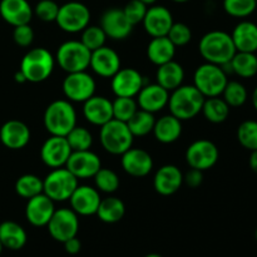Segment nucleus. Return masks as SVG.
Masks as SVG:
<instances>
[{
    "instance_id": "f257e3e1",
    "label": "nucleus",
    "mask_w": 257,
    "mask_h": 257,
    "mask_svg": "<svg viewBox=\"0 0 257 257\" xmlns=\"http://www.w3.org/2000/svg\"><path fill=\"white\" fill-rule=\"evenodd\" d=\"M200 54L207 63L222 65L231 62L236 54V48L231 34L222 30H212L201 38L198 45Z\"/></svg>"
},
{
    "instance_id": "f03ea898",
    "label": "nucleus",
    "mask_w": 257,
    "mask_h": 257,
    "mask_svg": "<svg viewBox=\"0 0 257 257\" xmlns=\"http://www.w3.org/2000/svg\"><path fill=\"white\" fill-rule=\"evenodd\" d=\"M205 99L202 93L195 85H180L172 90L167 105L171 114L180 120H188L201 113Z\"/></svg>"
},
{
    "instance_id": "7ed1b4c3",
    "label": "nucleus",
    "mask_w": 257,
    "mask_h": 257,
    "mask_svg": "<svg viewBox=\"0 0 257 257\" xmlns=\"http://www.w3.org/2000/svg\"><path fill=\"white\" fill-rule=\"evenodd\" d=\"M43 122L50 136L65 137L77 125V113L69 100L58 99L45 108Z\"/></svg>"
},
{
    "instance_id": "20e7f679",
    "label": "nucleus",
    "mask_w": 257,
    "mask_h": 257,
    "mask_svg": "<svg viewBox=\"0 0 257 257\" xmlns=\"http://www.w3.org/2000/svg\"><path fill=\"white\" fill-rule=\"evenodd\" d=\"M55 58L45 48L30 49L20 62V72L25 75L27 82L42 83L52 75Z\"/></svg>"
},
{
    "instance_id": "39448f33",
    "label": "nucleus",
    "mask_w": 257,
    "mask_h": 257,
    "mask_svg": "<svg viewBox=\"0 0 257 257\" xmlns=\"http://www.w3.org/2000/svg\"><path fill=\"white\" fill-rule=\"evenodd\" d=\"M133 138L135 137L131 133L127 123L114 118L100 127V145L110 155L122 156L125 151L132 147Z\"/></svg>"
},
{
    "instance_id": "423d86ee",
    "label": "nucleus",
    "mask_w": 257,
    "mask_h": 257,
    "mask_svg": "<svg viewBox=\"0 0 257 257\" xmlns=\"http://www.w3.org/2000/svg\"><path fill=\"white\" fill-rule=\"evenodd\" d=\"M227 74L221 65L207 63L200 65L193 74V85L205 98L220 97L227 84Z\"/></svg>"
},
{
    "instance_id": "0eeeda50",
    "label": "nucleus",
    "mask_w": 257,
    "mask_h": 257,
    "mask_svg": "<svg viewBox=\"0 0 257 257\" xmlns=\"http://www.w3.org/2000/svg\"><path fill=\"white\" fill-rule=\"evenodd\" d=\"M77 187L78 178L65 167L54 168L43 180V193L54 202L69 201Z\"/></svg>"
},
{
    "instance_id": "6e6552de",
    "label": "nucleus",
    "mask_w": 257,
    "mask_h": 257,
    "mask_svg": "<svg viewBox=\"0 0 257 257\" xmlns=\"http://www.w3.org/2000/svg\"><path fill=\"white\" fill-rule=\"evenodd\" d=\"M90 52L78 40H68L59 45L55 54L58 65L65 73H75L87 70L90 62Z\"/></svg>"
},
{
    "instance_id": "1a4fd4ad",
    "label": "nucleus",
    "mask_w": 257,
    "mask_h": 257,
    "mask_svg": "<svg viewBox=\"0 0 257 257\" xmlns=\"http://www.w3.org/2000/svg\"><path fill=\"white\" fill-rule=\"evenodd\" d=\"M90 12L88 7L79 2H69L60 5L55 23L65 33L82 32L89 25Z\"/></svg>"
},
{
    "instance_id": "9d476101",
    "label": "nucleus",
    "mask_w": 257,
    "mask_h": 257,
    "mask_svg": "<svg viewBox=\"0 0 257 257\" xmlns=\"http://www.w3.org/2000/svg\"><path fill=\"white\" fill-rule=\"evenodd\" d=\"M62 89L69 102L84 103L95 93V80L85 70L68 73L62 83Z\"/></svg>"
},
{
    "instance_id": "9b49d317",
    "label": "nucleus",
    "mask_w": 257,
    "mask_h": 257,
    "mask_svg": "<svg viewBox=\"0 0 257 257\" xmlns=\"http://www.w3.org/2000/svg\"><path fill=\"white\" fill-rule=\"evenodd\" d=\"M50 236L58 242H65L69 238L75 237L79 231L78 215L72 208L55 210L47 225Z\"/></svg>"
},
{
    "instance_id": "f8f14e48",
    "label": "nucleus",
    "mask_w": 257,
    "mask_h": 257,
    "mask_svg": "<svg viewBox=\"0 0 257 257\" xmlns=\"http://www.w3.org/2000/svg\"><path fill=\"white\" fill-rule=\"evenodd\" d=\"M220 152L217 146L208 140H197L188 146L186 161L191 168L207 171L217 163Z\"/></svg>"
},
{
    "instance_id": "ddd939ff",
    "label": "nucleus",
    "mask_w": 257,
    "mask_h": 257,
    "mask_svg": "<svg viewBox=\"0 0 257 257\" xmlns=\"http://www.w3.org/2000/svg\"><path fill=\"white\" fill-rule=\"evenodd\" d=\"M110 79V87L115 97H137L146 84L145 77L135 68H120Z\"/></svg>"
},
{
    "instance_id": "4468645a",
    "label": "nucleus",
    "mask_w": 257,
    "mask_h": 257,
    "mask_svg": "<svg viewBox=\"0 0 257 257\" xmlns=\"http://www.w3.org/2000/svg\"><path fill=\"white\" fill-rule=\"evenodd\" d=\"M65 168L78 180H85L94 177L95 173L102 168V162L100 158L90 150L73 151L65 163Z\"/></svg>"
},
{
    "instance_id": "2eb2a0df",
    "label": "nucleus",
    "mask_w": 257,
    "mask_h": 257,
    "mask_svg": "<svg viewBox=\"0 0 257 257\" xmlns=\"http://www.w3.org/2000/svg\"><path fill=\"white\" fill-rule=\"evenodd\" d=\"M72 152L67 138L62 136H50L40 148V158L45 166L54 170L65 167V163Z\"/></svg>"
},
{
    "instance_id": "dca6fc26",
    "label": "nucleus",
    "mask_w": 257,
    "mask_h": 257,
    "mask_svg": "<svg viewBox=\"0 0 257 257\" xmlns=\"http://www.w3.org/2000/svg\"><path fill=\"white\" fill-rule=\"evenodd\" d=\"M100 28L105 33L107 38L113 40H123L131 35L133 25L123 13V9L112 8L105 10L100 18Z\"/></svg>"
},
{
    "instance_id": "f3484780",
    "label": "nucleus",
    "mask_w": 257,
    "mask_h": 257,
    "mask_svg": "<svg viewBox=\"0 0 257 257\" xmlns=\"http://www.w3.org/2000/svg\"><path fill=\"white\" fill-rule=\"evenodd\" d=\"M172 13L163 5H151L148 7L142 24L146 33L152 38L166 37L173 24Z\"/></svg>"
},
{
    "instance_id": "a211bd4d",
    "label": "nucleus",
    "mask_w": 257,
    "mask_h": 257,
    "mask_svg": "<svg viewBox=\"0 0 257 257\" xmlns=\"http://www.w3.org/2000/svg\"><path fill=\"white\" fill-rule=\"evenodd\" d=\"M54 201L50 200L45 193L29 198L25 206V217L30 225L35 227H44L54 213Z\"/></svg>"
},
{
    "instance_id": "6ab92c4d",
    "label": "nucleus",
    "mask_w": 257,
    "mask_h": 257,
    "mask_svg": "<svg viewBox=\"0 0 257 257\" xmlns=\"http://www.w3.org/2000/svg\"><path fill=\"white\" fill-rule=\"evenodd\" d=\"M99 191L92 186H79L75 188L69 198L70 208L77 215L92 216L97 213L100 202Z\"/></svg>"
},
{
    "instance_id": "aec40b11",
    "label": "nucleus",
    "mask_w": 257,
    "mask_h": 257,
    "mask_svg": "<svg viewBox=\"0 0 257 257\" xmlns=\"http://www.w3.org/2000/svg\"><path fill=\"white\" fill-rule=\"evenodd\" d=\"M120 165L125 173L140 178L150 175L153 168V160L147 151L131 147L122 155Z\"/></svg>"
},
{
    "instance_id": "412c9836",
    "label": "nucleus",
    "mask_w": 257,
    "mask_h": 257,
    "mask_svg": "<svg viewBox=\"0 0 257 257\" xmlns=\"http://www.w3.org/2000/svg\"><path fill=\"white\" fill-rule=\"evenodd\" d=\"M89 67L102 78H112L120 69V58L112 48L102 47L90 54Z\"/></svg>"
},
{
    "instance_id": "4be33fe9",
    "label": "nucleus",
    "mask_w": 257,
    "mask_h": 257,
    "mask_svg": "<svg viewBox=\"0 0 257 257\" xmlns=\"http://www.w3.org/2000/svg\"><path fill=\"white\" fill-rule=\"evenodd\" d=\"M29 141L30 130L22 120L10 119L0 128V142L9 150H22Z\"/></svg>"
},
{
    "instance_id": "5701e85b",
    "label": "nucleus",
    "mask_w": 257,
    "mask_h": 257,
    "mask_svg": "<svg viewBox=\"0 0 257 257\" xmlns=\"http://www.w3.org/2000/svg\"><path fill=\"white\" fill-rule=\"evenodd\" d=\"M83 115L93 125L102 127L113 119V105L108 98L93 95L83 103Z\"/></svg>"
},
{
    "instance_id": "b1692460",
    "label": "nucleus",
    "mask_w": 257,
    "mask_h": 257,
    "mask_svg": "<svg viewBox=\"0 0 257 257\" xmlns=\"http://www.w3.org/2000/svg\"><path fill=\"white\" fill-rule=\"evenodd\" d=\"M183 185V173L175 165H165L156 172L153 188L161 196H171Z\"/></svg>"
},
{
    "instance_id": "393cba45",
    "label": "nucleus",
    "mask_w": 257,
    "mask_h": 257,
    "mask_svg": "<svg viewBox=\"0 0 257 257\" xmlns=\"http://www.w3.org/2000/svg\"><path fill=\"white\" fill-rule=\"evenodd\" d=\"M33 8L28 0H2L0 17L12 27L29 24L32 20Z\"/></svg>"
},
{
    "instance_id": "a878e982",
    "label": "nucleus",
    "mask_w": 257,
    "mask_h": 257,
    "mask_svg": "<svg viewBox=\"0 0 257 257\" xmlns=\"http://www.w3.org/2000/svg\"><path fill=\"white\" fill-rule=\"evenodd\" d=\"M137 104L140 109L153 113L162 110L168 104V90L160 84H145L137 94Z\"/></svg>"
},
{
    "instance_id": "bb28decb",
    "label": "nucleus",
    "mask_w": 257,
    "mask_h": 257,
    "mask_svg": "<svg viewBox=\"0 0 257 257\" xmlns=\"http://www.w3.org/2000/svg\"><path fill=\"white\" fill-rule=\"evenodd\" d=\"M231 38L237 52H257V24L242 20L233 28Z\"/></svg>"
},
{
    "instance_id": "cd10ccee",
    "label": "nucleus",
    "mask_w": 257,
    "mask_h": 257,
    "mask_svg": "<svg viewBox=\"0 0 257 257\" xmlns=\"http://www.w3.org/2000/svg\"><path fill=\"white\" fill-rule=\"evenodd\" d=\"M152 133L158 142L170 145L176 142L182 135V120L172 114L163 115L156 119Z\"/></svg>"
},
{
    "instance_id": "c85d7f7f",
    "label": "nucleus",
    "mask_w": 257,
    "mask_h": 257,
    "mask_svg": "<svg viewBox=\"0 0 257 257\" xmlns=\"http://www.w3.org/2000/svg\"><path fill=\"white\" fill-rule=\"evenodd\" d=\"M156 79H157V84H160L168 92H172L176 88L182 85L183 79H185V70L182 65L178 64L175 60H171L165 64L158 65Z\"/></svg>"
},
{
    "instance_id": "c756f323",
    "label": "nucleus",
    "mask_w": 257,
    "mask_h": 257,
    "mask_svg": "<svg viewBox=\"0 0 257 257\" xmlns=\"http://www.w3.org/2000/svg\"><path fill=\"white\" fill-rule=\"evenodd\" d=\"M28 235L23 226L14 221H4L0 223V242L3 247L18 251L25 246Z\"/></svg>"
},
{
    "instance_id": "7c9ffc66",
    "label": "nucleus",
    "mask_w": 257,
    "mask_h": 257,
    "mask_svg": "<svg viewBox=\"0 0 257 257\" xmlns=\"http://www.w3.org/2000/svg\"><path fill=\"white\" fill-rule=\"evenodd\" d=\"M176 54V47L173 43L166 37L152 38L147 47V57L153 64L162 65L165 63L173 60Z\"/></svg>"
},
{
    "instance_id": "2f4dec72",
    "label": "nucleus",
    "mask_w": 257,
    "mask_h": 257,
    "mask_svg": "<svg viewBox=\"0 0 257 257\" xmlns=\"http://www.w3.org/2000/svg\"><path fill=\"white\" fill-rule=\"evenodd\" d=\"M125 213V206L120 198L109 196L107 198L100 200L99 206L95 215L98 216L102 222L104 223H115L119 222Z\"/></svg>"
},
{
    "instance_id": "473e14b6",
    "label": "nucleus",
    "mask_w": 257,
    "mask_h": 257,
    "mask_svg": "<svg viewBox=\"0 0 257 257\" xmlns=\"http://www.w3.org/2000/svg\"><path fill=\"white\" fill-rule=\"evenodd\" d=\"M202 114L206 119L215 124L223 123L230 114V105L220 97L206 98L202 105Z\"/></svg>"
},
{
    "instance_id": "72a5a7b5",
    "label": "nucleus",
    "mask_w": 257,
    "mask_h": 257,
    "mask_svg": "<svg viewBox=\"0 0 257 257\" xmlns=\"http://www.w3.org/2000/svg\"><path fill=\"white\" fill-rule=\"evenodd\" d=\"M230 63L232 73L238 77L247 79V78H252L257 74L256 53L236 52Z\"/></svg>"
},
{
    "instance_id": "f704fd0d",
    "label": "nucleus",
    "mask_w": 257,
    "mask_h": 257,
    "mask_svg": "<svg viewBox=\"0 0 257 257\" xmlns=\"http://www.w3.org/2000/svg\"><path fill=\"white\" fill-rule=\"evenodd\" d=\"M155 123L156 118L153 113L138 108L137 112L127 122V125L130 128L131 133L133 135V137H145V136L150 135L152 132Z\"/></svg>"
},
{
    "instance_id": "c9c22d12",
    "label": "nucleus",
    "mask_w": 257,
    "mask_h": 257,
    "mask_svg": "<svg viewBox=\"0 0 257 257\" xmlns=\"http://www.w3.org/2000/svg\"><path fill=\"white\" fill-rule=\"evenodd\" d=\"M15 192L22 198L29 200L43 193V180L35 175H23L15 182Z\"/></svg>"
},
{
    "instance_id": "e433bc0d",
    "label": "nucleus",
    "mask_w": 257,
    "mask_h": 257,
    "mask_svg": "<svg viewBox=\"0 0 257 257\" xmlns=\"http://www.w3.org/2000/svg\"><path fill=\"white\" fill-rule=\"evenodd\" d=\"M222 98L228 105L233 108H238L247 102L248 93L245 85L237 80H231L227 82L225 89L222 92Z\"/></svg>"
},
{
    "instance_id": "4c0bfd02",
    "label": "nucleus",
    "mask_w": 257,
    "mask_h": 257,
    "mask_svg": "<svg viewBox=\"0 0 257 257\" xmlns=\"http://www.w3.org/2000/svg\"><path fill=\"white\" fill-rule=\"evenodd\" d=\"M222 7L230 17L240 19L250 17L257 10L256 0H223Z\"/></svg>"
},
{
    "instance_id": "58836bf2",
    "label": "nucleus",
    "mask_w": 257,
    "mask_h": 257,
    "mask_svg": "<svg viewBox=\"0 0 257 257\" xmlns=\"http://www.w3.org/2000/svg\"><path fill=\"white\" fill-rule=\"evenodd\" d=\"M113 105V118L120 122L127 123L138 110L137 100L135 98L117 97L112 102Z\"/></svg>"
},
{
    "instance_id": "ea45409f",
    "label": "nucleus",
    "mask_w": 257,
    "mask_h": 257,
    "mask_svg": "<svg viewBox=\"0 0 257 257\" xmlns=\"http://www.w3.org/2000/svg\"><path fill=\"white\" fill-rule=\"evenodd\" d=\"M93 178H94L95 188L100 192L110 195L119 188V177L114 171L109 168H100Z\"/></svg>"
},
{
    "instance_id": "a19ab883",
    "label": "nucleus",
    "mask_w": 257,
    "mask_h": 257,
    "mask_svg": "<svg viewBox=\"0 0 257 257\" xmlns=\"http://www.w3.org/2000/svg\"><path fill=\"white\" fill-rule=\"evenodd\" d=\"M237 141L243 148L257 150V120H243L237 128Z\"/></svg>"
},
{
    "instance_id": "79ce46f5",
    "label": "nucleus",
    "mask_w": 257,
    "mask_h": 257,
    "mask_svg": "<svg viewBox=\"0 0 257 257\" xmlns=\"http://www.w3.org/2000/svg\"><path fill=\"white\" fill-rule=\"evenodd\" d=\"M68 143H69L72 151H88L93 145L92 133L84 127L75 125L67 136Z\"/></svg>"
},
{
    "instance_id": "37998d69",
    "label": "nucleus",
    "mask_w": 257,
    "mask_h": 257,
    "mask_svg": "<svg viewBox=\"0 0 257 257\" xmlns=\"http://www.w3.org/2000/svg\"><path fill=\"white\" fill-rule=\"evenodd\" d=\"M105 40H107V35L103 32L102 28L98 27V25H88L85 29L82 30L80 42L90 52L104 47Z\"/></svg>"
},
{
    "instance_id": "c03bdc74",
    "label": "nucleus",
    "mask_w": 257,
    "mask_h": 257,
    "mask_svg": "<svg viewBox=\"0 0 257 257\" xmlns=\"http://www.w3.org/2000/svg\"><path fill=\"white\" fill-rule=\"evenodd\" d=\"M167 38L173 43L176 48L185 47L192 39V32H191L190 27L185 23H173L170 32H168Z\"/></svg>"
},
{
    "instance_id": "a18cd8bd",
    "label": "nucleus",
    "mask_w": 257,
    "mask_h": 257,
    "mask_svg": "<svg viewBox=\"0 0 257 257\" xmlns=\"http://www.w3.org/2000/svg\"><path fill=\"white\" fill-rule=\"evenodd\" d=\"M59 5L54 0H40L33 9V13L39 18L42 22L52 23L57 19Z\"/></svg>"
},
{
    "instance_id": "49530a36",
    "label": "nucleus",
    "mask_w": 257,
    "mask_h": 257,
    "mask_svg": "<svg viewBox=\"0 0 257 257\" xmlns=\"http://www.w3.org/2000/svg\"><path fill=\"white\" fill-rule=\"evenodd\" d=\"M147 5L141 2V0H131L123 8V13L127 17V19L130 20L131 24L135 27V25L143 22L146 13H147Z\"/></svg>"
},
{
    "instance_id": "de8ad7c7",
    "label": "nucleus",
    "mask_w": 257,
    "mask_h": 257,
    "mask_svg": "<svg viewBox=\"0 0 257 257\" xmlns=\"http://www.w3.org/2000/svg\"><path fill=\"white\" fill-rule=\"evenodd\" d=\"M13 40L19 47H30L33 40H34V30H33V28L29 24L14 27V30H13Z\"/></svg>"
},
{
    "instance_id": "09e8293b",
    "label": "nucleus",
    "mask_w": 257,
    "mask_h": 257,
    "mask_svg": "<svg viewBox=\"0 0 257 257\" xmlns=\"http://www.w3.org/2000/svg\"><path fill=\"white\" fill-rule=\"evenodd\" d=\"M203 182V172L196 168H191L186 175H183V183L191 188H197Z\"/></svg>"
},
{
    "instance_id": "8fccbe9b",
    "label": "nucleus",
    "mask_w": 257,
    "mask_h": 257,
    "mask_svg": "<svg viewBox=\"0 0 257 257\" xmlns=\"http://www.w3.org/2000/svg\"><path fill=\"white\" fill-rule=\"evenodd\" d=\"M63 245H64V250L67 251L69 255H77V253H79L80 250H82V242H80V240L77 236L69 238V240H67L65 242H63Z\"/></svg>"
},
{
    "instance_id": "3c124183",
    "label": "nucleus",
    "mask_w": 257,
    "mask_h": 257,
    "mask_svg": "<svg viewBox=\"0 0 257 257\" xmlns=\"http://www.w3.org/2000/svg\"><path fill=\"white\" fill-rule=\"evenodd\" d=\"M248 166H250L251 171L257 175V150L251 151L250 158H248Z\"/></svg>"
},
{
    "instance_id": "603ef678",
    "label": "nucleus",
    "mask_w": 257,
    "mask_h": 257,
    "mask_svg": "<svg viewBox=\"0 0 257 257\" xmlns=\"http://www.w3.org/2000/svg\"><path fill=\"white\" fill-rule=\"evenodd\" d=\"M14 79H15V82L17 83H20V84H22V83H25L27 82V78H25V75L23 74L22 72H17L15 73V75H14Z\"/></svg>"
},
{
    "instance_id": "864d4df0",
    "label": "nucleus",
    "mask_w": 257,
    "mask_h": 257,
    "mask_svg": "<svg viewBox=\"0 0 257 257\" xmlns=\"http://www.w3.org/2000/svg\"><path fill=\"white\" fill-rule=\"evenodd\" d=\"M251 100H252V105H253V108H255L256 112H257V87L255 88V89H253L252 95H251Z\"/></svg>"
},
{
    "instance_id": "5fc2aeb1",
    "label": "nucleus",
    "mask_w": 257,
    "mask_h": 257,
    "mask_svg": "<svg viewBox=\"0 0 257 257\" xmlns=\"http://www.w3.org/2000/svg\"><path fill=\"white\" fill-rule=\"evenodd\" d=\"M142 3H145L147 7H151V5H155L157 3V0H141Z\"/></svg>"
},
{
    "instance_id": "6e6d98bb",
    "label": "nucleus",
    "mask_w": 257,
    "mask_h": 257,
    "mask_svg": "<svg viewBox=\"0 0 257 257\" xmlns=\"http://www.w3.org/2000/svg\"><path fill=\"white\" fill-rule=\"evenodd\" d=\"M145 257H162V256L158 255V253H148V255H146Z\"/></svg>"
},
{
    "instance_id": "4d7b16f0",
    "label": "nucleus",
    "mask_w": 257,
    "mask_h": 257,
    "mask_svg": "<svg viewBox=\"0 0 257 257\" xmlns=\"http://www.w3.org/2000/svg\"><path fill=\"white\" fill-rule=\"evenodd\" d=\"M172 2L180 3V4H183V3H187V2H190V0H172Z\"/></svg>"
},
{
    "instance_id": "13d9d810",
    "label": "nucleus",
    "mask_w": 257,
    "mask_h": 257,
    "mask_svg": "<svg viewBox=\"0 0 257 257\" xmlns=\"http://www.w3.org/2000/svg\"><path fill=\"white\" fill-rule=\"evenodd\" d=\"M3 248H4V247H3L2 242H0V255H2V251H3Z\"/></svg>"
},
{
    "instance_id": "bf43d9fd",
    "label": "nucleus",
    "mask_w": 257,
    "mask_h": 257,
    "mask_svg": "<svg viewBox=\"0 0 257 257\" xmlns=\"http://www.w3.org/2000/svg\"><path fill=\"white\" fill-rule=\"evenodd\" d=\"M255 236H256V240H257V228H256V232H255Z\"/></svg>"
},
{
    "instance_id": "052dcab7",
    "label": "nucleus",
    "mask_w": 257,
    "mask_h": 257,
    "mask_svg": "<svg viewBox=\"0 0 257 257\" xmlns=\"http://www.w3.org/2000/svg\"><path fill=\"white\" fill-rule=\"evenodd\" d=\"M256 7H257V0H256Z\"/></svg>"
},
{
    "instance_id": "680f3d73",
    "label": "nucleus",
    "mask_w": 257,
    "mask_h": 257,
    "mask_svg": "<svg viewBox=\"0 0 257 257\" xmlns=\"http://www.w3.org/2000/svg\"><path fill=\"white\" fill-rule=\"evenodd\" d=\"M256 57H257V52H256Z\"/></svg>"
}]
</instances>
